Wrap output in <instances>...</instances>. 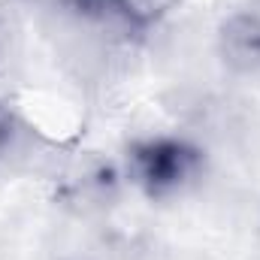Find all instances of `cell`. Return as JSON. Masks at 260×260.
Listing matches in <instances>:
<instances>
[{"label":"cell","instance_id":"obj_1","mask_svg":"<svg viewBox=\"0 0 260 260\" xmlns=\"http://www.w3.org/2000/svg\"><path fill=\"white\" fill-rule=\"evenodd\" d=\"M203 167V154L188 139L148 136L127 151V179L148 197H173L185 191Z\"/></svg>","mask_w":260,"mask_h":260},{"label":"cell","instance_id":"obj_2","mask_svg":"<svg viewBox=\"0 0 260 260\" xmlns=\"http://www.w3.org/2000/svg\"><path fill=\"white\" fill-rule=\"evenodd\" d=\"M218 58L236 76H260V12L239 9L218 24Z\"/></svg>","mask_w":260,"mask_h":260},{"label":"cell","instance_id":"obj_3","mask_svg":"<svg viewBox=\"0 0 260 260\" xmlns=\"http://www.w3.org/2000/svg\"><path fill=\"white\" fill-rule=\"evenodd\" d=\"M182 0H106L103 21H112L124 30L145 34L148 27L160 24L167 15L179 9Z\"/></svg>","mask_w":260,"mask_h":260},{"label":"cell","instance_id":"obj_4","mask_svg":"<svg viewBox=\"0 0 260 260\" xmlns=\"http://www.w3.org/2000/svg\"><path fill=\"white\" fill-rule=\"evenodd\" d=\"M15 139H18V121H15V115L6 106H0V160L9 157Z\"/></svg>","mask_w":260,"mask_h":260}]
</instances>
